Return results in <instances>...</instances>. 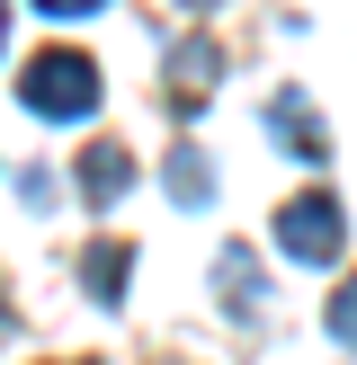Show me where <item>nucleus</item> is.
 Wrapping results in <instances>:
<instances>
[{
	"mask_svg": "<svg viewBox=\"0 0 357 365\" xmlns=\"http://www.w3.org/2000/svg\"><path fill=\"white\" fill-rule=\"evenodd\" d=\"M18 98H27V116L71 125V116H89V107H99V63H89V53H71V45H54V53H36V63L18 71Z\"/></svg>",
	"mask_w": 357,
	"mask_h": 365,
	"instance_id": "f257e3e1",
	"label": "nucleus"
},
{
	"mask_svg": "<svg viewBox=\"0 0 357 365\" xmlns=\"http://www.w3.org/2000/svg\"><path fill=\"white\" fill-rule=\"evenodd\" d=\"M277 241H286V259L321 267V259H339L348 223H339V205H331V196H286V205H277Z\"/></svg>",
	"mask_w": 357,
	"mask_h": 365,
	"instance_id": "f03ea898",
	"label": "nucleus"
},
{
	"mask_svg": "<svg viewBox=\"0 0 357 365\" xmlns=\"http://www.w3.org/2000/svg\"><path fill=\"white\" fill-rule=\"evenodd\" d=\"M81 187H89V205H116V196L134 187V160H125L116 143H89L81 152Z\"/></svg>",
	"mask_w": 357,
	"mask_h": 365,
	"instance_id": "7ed1b4c3",
	"label": "nucleus"
},
{
	"mask_svg": "<svg viewBox=\"0 0 357 365\" xmlns=\"http://www.w3.org/2000/svg\"><path fill=\"white\" fill-rule=\"evenodd\" d=\"M268 125H277L286 152H321V116H313V98H303V89H277V98H268Z\"/></svg>",
	"mask_w": 357,
	"mask_h": 365,
	"instance_id": "20e7f679",
	"label": "nucleus"
},
{
	"mask_svg": "<svg viewBox=\"0 0 357 365\" xmlns=\"http://www.w3.org/2000/svg\"><path fill=\"white\" fill-rule=\"evenodd\" d=\"M125 259H134V250H125V241L89 250V294H107V303H116V294H125Z\"/></svg>",
	"mask_w": 357,
	"mask_h": 365,
	"instance_id": "39448f33",
	"label": "nucleus"
},
{
	"mask_svg": "<svg viewBox=\"0 0 357 365\" xmlns=\"http://www.w3.org/2000/svg\"><path fill=\"white\" fill-rule=\"evenodd\" d=\"M170 187H178V196H206V187H214L206 152H170Z\"/></svg>",
	"mask_w": 357,
	"mask_h": 365,
	"instance_id": "423d86ee",
	"label": "nucleus"
},
{
	"mask_svg": "<svg viewBox=\"0 0 357 365\" xmlns=\"http://www.w3.org/2000/svg\"><path fill=\"white\" fill-rule=\"evenodd\" d=\"M331 330H339V339L357 348V285H348V294H331Z\"/></svg>",
	"mask_w": 357,
	"mask_h": 365,
	"instance_id": "0eeeda50",
	"label": "nucleus"
},
{
	"mask_svg": "<svg viewBox=\"0 0 357 365\" xmlns=\"http://www.w3.org/2000/svg\"><path fill=\"white\" fill-rule=\"evenodd\" d=\"M36 9H54V18H89L99 0H36Z\"/></svg>",
	"mask_w": 357,
	"mask_h": 365,
	"instance_id": "6e6552de",
	"label": "nucleus"
},
{
	"mask_svg": "<svg viewBox=\"0 0 357 365\" xmlns=\"http://www.w3.org/2000/svg\"><path fill=\"white\" fill-rule=\"evenodd\" d=\"M0 36H9V9H0Z\"/></svg>",
	"mask_w": 357,
	"mask_h": 365,
	"instance_id": "1a4fd4ad",
	"label": "nucleus"
},
{
	"mask_svg": "<svg viewBox=\"0 0 357 365\" xmlns=\"http://www.w3.org/2000/svg\"><path fill=\"white\" fill-rule=\"evenodd\" d=\"M196 9H214V0H196Z\"/></svg>",
	"mask_w": 357,
	"mask_h": 365,
	"instance_id": "9d476101",
	"label": "nucleus"
}]
</instances>
